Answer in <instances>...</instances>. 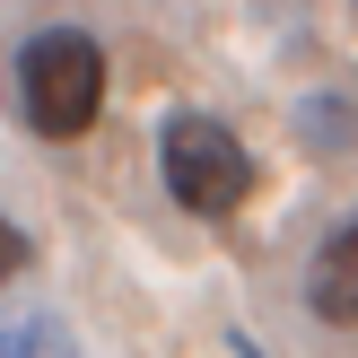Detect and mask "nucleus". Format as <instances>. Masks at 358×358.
Returning <instances> with one entry per match:
<instances>
[{
	"mask_svg": "<svg viewBox=\"0 0 358 358\" xmlns=\"http://www.w3.org/2000/svg\"><path fill=\"white\" fill-rule=\"evenodd\" d=\"M17 105L44 140H87V122L105 114V44L79 27H52L17 52Z\"/></svg>",
	"mask_w": 358,
	"mask_h": 358,
	"instance_id": "nucleus-1",
	"label": "nucleus"
},
{
	"mask_svg": "<svg viewBox=\"0 0 358 358\" xmlns=\"http://www.w3.org/2000/svg\"><path fill=\"white\" fill-rule=\"evenodd\" d=\"M157 175H166L175 210H192V219H227V210H245V192H254V157H245V140L227 131L219 114H166V131H157Z\"/></svg>",
	"mask_w": 358,
	"mask_h": 358,
	"instance_id": "nucleus-2",
	"label": "nucleus"
},
{
	"mask_svg": "<svg viewBox=\"0 0 358 358\" xmlns=\"http://www.w3.org/2000/svg\"><path fill=\"white\" fill-rule=\"evenodd\" d=\"M27 262H35V245H27V227H17L9 210H0V280H17V271H27Z\"/></svg>",
	"mask_w": 358,
	"mask_h": 358,
	"instance_id": "nucleus-5",
	"label": "nucleus"
},
{
	"mask_svg": "<svg viewBox=\"0 0 358 358\" xmlns=\"http://www.w3.org/2000/svg\"><path fill=\"white\" fill-rule=\"evenodd\" d=\"M306 306L324 324H358V219H341L324 245H315V271H306Z\"/></svg>",
	"mask_w": 358,
	"mask_h": 358,
	"instance_id": "nucleus-3",
	"label": "nucleus"
},
{
	"mask_svg": "<svg viewBox=\"0 0 358 358\" xmlns=\"http://www.w3.org/2000/svg\"><path fill=\"white\" fill-rule=\"evenodd\" d=\"M0 358H79V341L52 315H0Z\"/></svg>",
	"mask_w": 358,
	"mask_h": 358,
	"instance_id": "nucleus-4",
	"label": "nucleus"
}]
</instances>
